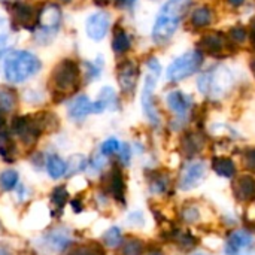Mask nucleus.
<instances>
[{"label":"nucleus","instance_id":"1","mask_svg":"<svg viewBox=\"0 0 255 255\" xmlns=\"http://www.w3.org/2000/svg\"><path fill=\"white\" fill-rule=\"evenodd\" d=\"M81 87V69L72 58H64L55 64L48 81V90L54 102H63L73 96Z\"/></svg>","mask_w":255,"mask_h":255},{"label":"nucleus","instance_id":"2","mask_svg":"<svg viewBox=\"0 0 255 255\" xmlns=\"http://www.w3.org/2000/svg\"><path fill=\"white\" fill-rule=\"evenodd\" d=\"M60 126L58 118L51 112H37L34 115L16 117L12 123V131L24 145L33 146L43 133H51Z\"/></svg>","mask_w":255,"mask_h":255},{"label":"nucleus","instance_id":"3","mask_svg":"<svg viewBox=\"0 0 255 255\" xmlns=\"http://www.w3.org/2000/svg\"><path fill=\"white\" fill-rule=\"evenodd\" d=\"M40 69V61L37 57L28 51H16L10 54L4 63V76L9 82L18 84L34 73Z\"/></svg>","mask_w":255,"mask_h":255},{"label":"nucleus","instance_id":"4","mask_svg":"<svg viewBox=\"0 0 255 255\" xmlns=\"http://www.w3.org/2000/svg\"><path fill=\"white\" fill-rule=\"evenodd\" d=\"M202 63H203V55L199 49L188 51L184 55L178 57L167 67L166 78H167V81H172V82L182 81V79L191 76L193 73H196L200 69Z\"/></svg>","mask_w":255,"mask_h":255},{"label":"nucleus","instance_id":"5","mask_svg":"<svg viewBox=\"0 0 255 255\" xmlns=\"http://www.w3.org/2000/svg\"><path fill=\"white\" fill-rule=\"evenodd\" d=\"M9 13L13 25L27 30H33L39 19V10L33 4L24 1H12L9 4Z\"/></svg>","mask_w":255,"mask_h":255},{"label":"nucleus","instance_id":"6","mask_svg":"<svg viewBox=\"0 0 255 255\" xmlns=\"http://www.w3.org/2000/svg\"><path fill=\"white\" fill-rule=\"evenodd\" d=\"M226 255H255V239L250 232L236 230L226 242Z\"/></svg>","mask_w":255,"mask_h":255},{"label":"nucleus","instance_id":"7","mask_svg":"<svg viewBox=\"0 0 255 255\" xmlns=\"http://www.w3.org/2000/svg\"><path fill=\"white\" fill-rule=\"evenodd\" d=\"M199 51H203L209 55H215V57H220V55H226L230 52V40L229 37L224 34V33H209V34H205L199 43Z\"/></svg>","mask_w":255,"mask_h":255},{"label":"nucleus","instance_id":"8","mask_svg":"<svg viewBox=\"0 0 255 255\" xmlns=\"http://www.w3.org/2000/svg\"><path fill=\"white\" fill-rule=\"evenodd\" d=\"M158 76L160 75L148 72V76L145 79V87L142 91V108H143L145 117L149 120V123L152 126H158V123H160V117H158L155 106H154V90H155Z\"/></svg>","mask_w":255,"mask_h":255},{"label":"nucleus","instance_id":"9","mask_svg":"<svg viewBox=\"0 0 255 255\" xmlns=\"http://www.w3.org/2000/svg\"><path fill=\"white\" fill-rule=\"evenodd\" d=\"M233 85V75L229 67L218 66L214 72H211V90L209 93L214 97L226 96Z\"/></svg>","mask_w":255,"mask_h":255},{"label":"nucleus","instance_id":"10","mask_svg":"<svg viewBox=\"0 0 255 255\" xmlns=\"http://www.w3.org/2000/svg\"><path fill=\"white\" fill-rule=\"evenodd\" d=\"M117 78L123 93L131 94L139 78V67L130 60L121 61L117 67Z\"/></svg>","mask_w":255,"mask_h":255},{"label":"nucleus","instance_id":"11","mask_svg":"<svg viewBox=\"0 0 255 255\" xmlns=\"http://www.w3.org/2000/svg\"><path fill=\"white\" fill-rule=\"evenodd\" d=\"M179 22H181V19H178V18H173V16H169L164 13H158L154 28H152L154 40L161 43V42H166L167 39H170L172 34L178 30Z\"/></svg>","mask_w":255,"mask_h":255},{"label":"nucleus","instance_id":"12","mask_svg":"<svg viewBox=\"0 0 255 255\" xmlns=\"http://www.w3.org/2000/svg\"><path fill=\"white\" fill-rule=\"evenodd\" d=\"M39 27L43 31H55L61 24V10L55 3H46L39 9Z\"/></svg>","mask_w":255,"mask_h":255},{"label":"nucleus","instance_id":"13","mask_svg":"<svg viewBox=\"0 0 255 255\" xmlns=\"http://www.w3.org/2000/svg\"><path fill=\"white\" fill-rule=\"evenodd\" d=\"M105 187L106 191L118 202L126 203V181L118 167H114L106 176H105Z\"/></svg>","mask_w":255,"mask_h":255},{"label":"nucleus","instance_id":"14","mask_svg":"<svg viewBox=\"0 0 255 255\" xmlns=\"http://www.w3.org/2000/svg\"><path fill=\"white\" fill-rule=\"evenodd\" d=\"M205 163L203 161H193L191 164H188L182 175H181V182H179V187L182 190H191L194 187L199 185V182L203 179L205 176Z\"/></svg>","mask_w":255,"mask_h":255},{"label":"nucleus","instance_id":"15","mask_svg":"<svg viewBox=\"0 0 255 255\" xmlns=\"http://www.w3.org/2000/svg\"><path fill=\"white\" fill-rule=\"evenodd\" d=\"M109 28V16L105 12H97L87 19V34L93 40H102Z\"/></svg>","mask_w":255,"mask_h":255},{"label":"nucleus","instance_id":"16","mask_svg":"<svg viewBox=\"0 0 255 255\" xmlns=\"http://www.w3.org/2000/svg\"><path fill=\"white\" fill-rule=\"evenodd\" d=\"M233 193L235 197L239 202L248 203L255 200V178L251 175H244L239 176L233 185Z\"/></svg>","mask_w":255,"mask_h":255},{"label":"nucleus","instance_id":"17","mask_svg":"<svg viewBox=\"0 0 255 255\" xmlns=\"http://www.w3.org/2000/svg\"><path fill=\"white\" fill-rule=\"evenodd\" d=\"M167 105H169L170 111H173L176 115L184 117V115H187V112L191 106V99L181 91H172L167 96Z\"/></svg>","mask_w":255,"mask_h":255},{"label":"nucleus","instance_id":"18","mask_svg":"<svg viewBox=\"0 0 255 255\" xmlns=\"http://www.w3.org/2000/svg\"><path fill=\"white\" fill-rule=\"evenodd\" d=\"M49 200H51V205H52V214L57 217V215H61L66 205L69 203V193L66 190L64 185H58L55 187L51 194H49Z\"/></svg>","mask_w":255,"mask_h":255},{"label":"nucleus","instance_id":"19","mask_svg":"<svg viewBox=\"0 0 255 255\" xmlns=\"http://www.w3.org/2000/svg\"><path fill=\"white\" fill-rule=\"evenodd\" d=\"M190 4H191V0H169L167 3L163 4V7L160 9V13L182 19V16L188 10Z\"/></svg>","mask_w":255,"mask_h":255},{"label":"nucleus","instance_id":"20","mask_svg":"<svg viewBox=\"0 0 255 255\" xmlns=\"http://www.w3.org/2000/svg\"><path fill=\"white\" fill-rule=\"evenodd\" d=\"M88 114H94L93 112V103L88 100V97L79 96L78 99H75L70 109H69V115L75 120H82Z\"/></svg>","mask_w":255,"mask_h":255},{"label":"nucleus","instance_id":"21","mask_svg":"<svg viewBox=\"0 0 255 255\" xmlns=\"http://www.w3.org/2000/svg\"><path fill=\"white\" fill-rule=\"evenodd\" d=\"M212 169L218 176L223 178H233L236 175L235 161L227 157H215L212 160Z\"/></svg>","mask_w":255,"mask_h":255},{"label":"nucleus","instance_id":"22","mask_svg":"<svg viewBox=\"0 0 255 255\" xmlns=\"http://www.w3.org/2000/svg\"><path fill=\"white\" fill-rule=\"evenodd\" d=\"M64 255H106V251L99 242H85L70 247Z\"/></svg>","mask_w":255,"mask_h":255},{"label":"nucleus","instance_id":"23","mask_svg":"<svg viewBox=\"0 0 255 255\" xmlns=\"http://www.w3.org/2000/svg\"><path fill=\"white\" fill-rule=\"evenodd\" d=\"M67 169H69V166H67V163L61 157H58L55 154L48 157V160H46V170H48V175L52 179H58V178L64 176Z\"/></svg>","mask_w":255,"mask_h":255},{"label":"nucleus","instance_id":"24","mask_svg":"<svg viewBox=\"0 0 255 255\" xmlns=\"http://www.w3.org/2000/svg\"><path fill=\"white\" fill-rule=\"evenodd\" d=\"M0 155L6 163H13L16 158V146L7 134H0Z\"/></svg>","mask_w":255,"mask_h":255},{"label":"nucleus","instance_id":"25","mask_svg":"<svg viewBox=\"0 0 255 255\" xmlns=\"http://www.w3.org/2000/svg\"><path fill=\"white\" fill-rule=\"evenodd\" d=\"M112 49L117 54H124L130 49V39L121 27H115V30H114Z\"/></svg>","mask_w":255,"mask_h":255},{"label":"nucleus","instance_id":"26","mask_svg":"<svg viewBox=\"0 0 255 255\" xmlns=\"http://www.w3.org/2000/svg\"><path fill=\"white\" fill-rule=\"evenodd\" d=\"M18 97L16 93L7 87H0V108L4 112H10L16 108Z\"/></svg>","mask_w":255,"mask_h":255},{"label":"nucleus","instance_id":"27","mask_svg":"<svg viewBox=\"0 0 255 255\" xmlns=\"http://www.w3.org/2000/svg\"><path fill=\"white\" fill-rule=\"evenodd\" d=\"M143 242L137 238H127L121 242V255H142Z\"/></svg>","mask_w":255,"mask_h":255},{"label":"nucleus","instance_id":"28","mask_svg":"<svg viewBox=\"0 0 255 255\" xmlns=\"http://www.w3.org/2000/svg\"><path fill=\"white\" fill-rule=\"evenodd\" d=\"M48 242H49V247L55 251H63L66 248H69L70 245V238L61 232V230H57V232H52L51 235H48Z\"/></svg>","mask_w":255,"mask_h":255},{"label":"nucleus","instance_id":"29","mask_svg":"<svg viewBox=\"0 0 255 255\" xmlns=\"http://www.w3.org/2000/svg\"><path fill=\"white\" fill-rule=\"evenodd\" d=\"M212 21V10L206 6L197 7L191 15V22L194 27H206Z\"/></svg>","mask_w":255,"mask_h":255},{"label":"nucleus","instance_id":"30","mask_svg":"<svg viewBox=\"0 0 255 255\" xmlns=\"http://www.w3.org/2000/svg\"><path fill=\"white\" fill-rule=\"evenodd\" d=\"M99 102L103 105L105 109H117L118 100H117L115 90L111 88V87L102 88V91H100V94H99Z\"/></svg>","mask_w":255,"mask_h":255},{"label":"nucleus","instance_id":"31","mask_svg":"<svg viewBox=\"0 0 255 255\" xmlns=\"http://www.w3.org/2000/svg\"><path fill=\"white\" fill-rule=\"evenodd\" d=\"M18 181H19V176L15 170H4L0 173V187L4 190V191H12L18 187Z\"/></svg>","mask_w":255,"mask_h":255},{"label":"nucleus","instance_id":"32","mask_svg":"<svg viewBox=\"0 0 255 255\" xmlns=\"http://www.w3.org/2000/svg\"><path fill=\"white\" fill-rule=\"evenodd\" d=\"M202 145H203V140L199 137V134H194V133L187 134L184 137V140H182V148L188 155H193V154L199 152Z\"/></svg>","mask_w":255,"mask_h":255},{"label":"nucleus","instance_id":"33","mask_svg":"<svg viewBox=\"0 0 255 255\" xmlns=\"http://www.w3.org/2000/svg\"><path fill=\"white\" fill-rule=\"evenodd\" d=\"M103 242H105V245L109 247V248H117V247H120L121 242H123L121 229H120V227H111V229L105 233Z\"/></svg>","mask_w":255,"mask_h":255},{"label":"nucleus","instance_id":"34","mask_svg":"<svg viewBox=\"0 0 255 255\" xmlns=\"http://www.w3.org/2000/svg\"><path fill=\"white\" fill-rule=\"evenodd\" d=\"M120 149H121V143L118 142V139L111 137V139H108V140H105L102 143L100 152H102V155H112V154L120 152Z\"/></svg>","mask_w":255,"mask_h":255},{"label":"nucleus","instance_id":"35","mask_svg":"<svg viewBox=\"0 0 255 255\" xmlns=\"http://www.w3.org/2000/svg\"><path fill=\"white\" fill-rule=\"evenodd\" d=\"M10 37V28L4 18H0V54L6 49L7 42Z\"/></svg>","mask_w":255,"mask_h":255},{"label":"nucleus","instance_id":"36","mask_svg":"<svg viewBox=\"0 0 255 255\" xmlns=\"http://www.w3.org/2000/svg\"><path fill=\"white\" fill-rule=\"evenodd\" d=\"M248 33H247V28H244L242 25H238V27H233L232 31H230V39L235 40V42H244L247 39Z\"/></svg>","mask_w":255,"mask_h":255},{"label":"nucleus","instance_id":"37","mask_svg":"<svg viewBox=\"0 0 255 255\" xmlns=\"http://www.w3.org/2000/svg\"><path fill=\"white\" fill-rule=\"evenodd\" d=\"M197 87H199V90H200L203 94H208V93H209V90H211V72H209V73H205V75H202V76L199 78Z\"/></svg>","mask_w":255,"mask_h":255},{"label":"nucleus","instance_id":"38","mask_svg":"<svg viewBox=\"0 0 255 255\" xmlns=\"http://www.w3.org/2000/svg\"><path fill=\"white\" fill-rule=\"evenodd\" d=\"M166 188H167V181H166L164 178H161V176H158L157 179H154V181L151 182V190H152L154 193H157V194L164 193Z\"/></svg>","mask_w":255,"mask_h":255},{"label":"nucleus","instance_id":"39","mask_svg":"<svg viewBox=\"0 0 255 255\" xmlns=\"http://www.w3.org/2000/svg\"><path fill=\"white\" fill-rule=\"evenodd\" d=\"M148 69H149L151 73H155V75H160V72H161V66L158 63V60L154 58V57H151L148 60Z\"/></svg>","mask_w":255,"mask_h":255},{"label":"nucleus","instance_id":"40","mask_svg":"<svg viewBox=\"0 0 255 255\" xmlns=\"http://www.w3.org/2000/svg\"><path fill=\"white\" fill-rule=\"evenodd\" d=\"M245 163L250 170L255 172V149H251L245 154Z\"/></svg>","mask_w":255,"mask_h":255},{"label":"nucleus","instance_id":"41","mask_svg":"<svg viewBox=\"0 0 255 255\" xmlns=\"http://www.w3.org/2000/svg\"><path fill=\"white\" fill-rule=\"evenodd\" d=\"M120 157L123 160V163H128L130 161V148L128 145H121V149H120Z\"/></svg>","mask_w":255,"mask_h":255},{"label":"nucleus","instance_id":"42","mask_svg":"<svg viewBox=\"0 0 255 255\" xmlns=\"http://www.w3.org/2000/svg\"><path fill=\"white\" fill-rule=\"evenodd\" d=\"M70 206H72L73 212H76V214H79V212H82V211H84L82 200H81V199H78V197H75V199H72V200H70Z\"/></svg>","mask_w":255,"mask_h":255},{"label":"nucleus","instance_id":"43","mask_svg":"<svg viewBox=\"0 0 255 255\" xmlns=\"http://www.w3.org/2000/svg\"><path fill=\"white\" fill-rule=\"evenodd\" d=\"M136 0H117V3L123 7H131Z\"/></svg>","mask_w":255,"mask_h":255},{"label":"nucleus","instance_id":"44","mask_svg":"<svg viewBox=\"0 0 255 255\" xmlns=\"http://www.w3.org/2000/svg\"><path fill=\"white\" fill-rule=\"evenodd\" d=\"M4 124H6V112L0 108V131L3 130Z\"/></svg>","mask_w":255,"mask_h":255},{"label":"nucleus","instance_id":"45","mask_svg":"<svg viewBox=\"0 0 255 255\" xmlns=\"http://www.w3.org/2000/svg\"><path fill=\"white\" fill-rule=\"evenodd\" d=\"M244 1H245V0H229V3H230L232 6H241V4H244Z\"/></svg>","mask_w":255,"mask_h":255},{"label":"nucleus","instance_id":"46","mask_svg":"<svg viewBox=\"0 0 255 255\" xmlns=\"http://www.w3.org/2000/svg\"><path fill=\"white\" fill-rule=\"evenodd\" d=\"M251 30H253V36L255 34V18L251 21Z\"/></svg>","mask_w":255,"mask_h":255},{"label":"nucleus","instance_id":"47","mask_svg":"<svg viewBox=\"0 0 255 255\" xmlns=\"http://www.w3.org/2000/svg\"><path fill=\"white\" fill-rule=\"evenodd\" d=\"M251 70H253V75L255 76V58L251 61Z\"/></svg>","mask_w":255,"mask_h":255},{"label":"nucleus","instance_id":"48","mask_svg":"<svg viewBox=\"0 0 255 255\" xmlns=\"http://www.w3.org/2000/svg\"><path fill=\"white\" fill-rule=\"evenodd\" d=\"M146 255H163L160 251H149Z\"/></svg>","mask_w":255,"mask_h":255},{"label":"nucleus","instance_id":"49","mask_svg":"<svg viewBox=\"0 0 255 255\" xmlns=\"http://www.w3.org/2000/svg\"><path fill=\"white\" fill-rule=\"evenodd\" d=\"M0 255H7V253H6L3 248H0Z\"/></svg>","mask_w":255,"mask_h":255},{"label":"nucleus","instance_id":"50","mask_svg":"<svg viewBox=\"0 0 255 255\" xmlns=\"http://www.w3.org/2000/svg\"><path fill=\"white\" fill-rule=\"evenodd\" d=\"M61 1H64V3H67V1H70V0H61Z\"/></svg>","mask_w":255,"mask_h":255},{"label":"nucleus","instance_id":"51","mask_svg":"<svg viewBox=\"0 0 255 255\" xmlns=\"http://www.w3.org/2000/svg\"><path fill=\"white\" fill-rule=\"evenodd\" d=\"M196 255H206V254H196Z\"/></svg>","mask_w":255,"mask_h":255},{"label":"nucleus","instance_id":"52","mask_svg":"<svg viewBox=\"0 0 255 255\" xmlns=\"http://www.w3.org/2000/svg\"><path fill=\"white\" fill-rule=\"evenodd\" d=\"M254 43H255V34H254Z\"/></svg>","mask_w":255,"mask_h":255}]
</instances>
